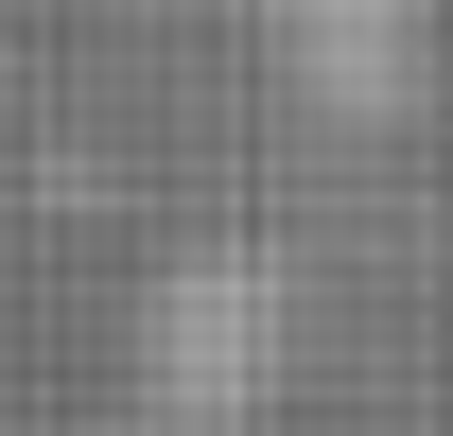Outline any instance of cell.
Returning a JSON list of instances; mask_svg holds the SVG:
<instances>
[{"label":"cell","instance_id":"obj_1","mask_svg":"<svg viewBox=\"0 0 453 436\" xmlns=\"http://www.w3.org/2000/svg\"><path fill=\"white\" fill-rule=\"evenodd\" d=\"M280 367H296V297H280V262H174L157 297H140V401H157L174 436H244L262 401H280Z\"/></svg>","mask_w":453,"mask_h":436},{"label":"cell","instance_id":"obj_2","mask_svg":"<svg viewBox=\"0 0 453 436\" xmlns=\"http://www.w3.org/2000/svg\"><path fill=\"white\" fill-rule=\"evenodd\" d=\"M296 35V88H314V105H401V88H418V0H280Z\"/></svg>","mask_w":453,"mask_h":436}]
</instances>
